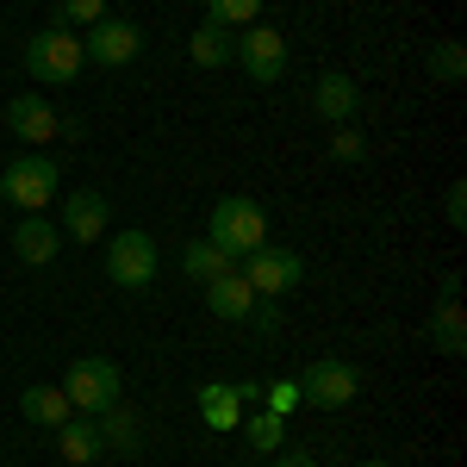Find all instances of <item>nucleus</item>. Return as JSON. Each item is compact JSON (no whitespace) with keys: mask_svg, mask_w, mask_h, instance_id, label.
<instances>
[{"mask_svg":"<svg viewBox=\"0 0 467 467\" xmlns=\"http://www.w3.org/2000/svg\"><path fill=\"white\" fill-rule=\"evenodd\" d=\"M81 57L100 63V69H125V63L144 57V26H131V19H100V26L81 32Z\"/></svg>","mask_w":467,"mask_h":467,"instance_id":"6e6552de","label":"nucleus"},{"mask_svg":"<svg viewBox=\"0 0 467 467\" xmlns=\"http://www.w3.org/2000/svg\"><path fill=\"white\" fill-rule=\"evenodd\" d=\"M69 237L50 224L44 213H19V224H13V255L26 262V268H44V262H57V250H63Z\"/></svg>","mask_w":467,"mask_h":467,"instance_id":"9b49d317","label":"nucleus"},{"mask_svg":"<svg viewBox=\"0 0 467 467\" xmlns=\"http://www.w3.org/2000/svg\"><path fill=\"white\" fill-rule=\"evenodd\" d=\"M368 156V138H361L356 125H337L330 131V162H361Z\"/></svg>","mask_w":467,"mask_h":467,"instance_id":"bb28decb","label":"nucleus"},{"mask_svg":"<svg viewBox=\"0 0 467 467\" xmlns=\"http://www.w3.org/2000/svg\"><path fill=\"white\" fill-rule=\"evenodd\" d=\"M231 268H237V262H231V255L218 250L213 237H193V244H187V255H181V275H187L193 287H206V281L231 275Z\"/></svg>","mask_w":467,"mask_h":467,"instance_id":"aec40b11","label":"nucleus"},{"mask_svg":"<svg viewBox=\"0 0 467 467\" xmlns=\"http://www.w3.org/2000/svg\"><path fill=\"white\" fill-rule=\"evenodd\" d=\"M57 455H63V462L69 467H88V462H100V455H107V449H100V424H94V418H63V424H57Z\"/></svg>","mask_w":467,"mask_h":467,"instance_id":"2eb2a0df","label":"nucleus"},{"mask_svg":"<svg viewBox=\"0 0 467 467\" xmlns=\"http://www.w3.org/2000/svg\"><path fill=\"white\" fill-rule=\"evenodd\" d=\"M187 57H193V63H200V69H224V63H231V57H237V37L224 32V26H213V19H206V26H200V32L187 37Z\"/></svg>","mask_w":467,"mask_h":467,"instance_id":"412c9836","label":"nucleus"},{"mask_svg":"<svg viewBox=\"0 0 467 467\" xmlns=\"http://www.w3.org/2000/svg\"><path fill=\"white\" fill-rule=\"evenodd\" d=\"M0 193H6L19 213H44V206L57 200V162L26 150L19 162H6V169H0Z\"/></svg>","mask_w":467,"mask_h":467,"instance_id":"39448f33","label":"nucleus"},{"mask_svg":"<svg viewBox=\"0 0 467 467\" xmlns=\"http://www.w3.org/2000/svg\"><path fill=\"white\" fill-rule=\"evenodd\" d=\"M206 237H213V244L231 255V262H244L250 250H262V244H268V213H262L255 200H244V193H224V200L213 206Z\"/></svg>","mask_w":467,"mask_h":467,"instance_id":"f257e3e1","label":"nucleus"},{"mask_svg":"<svg viewBox=\"0 0 467 467\" xmlns=\"http://www.w3.org/2000/svg\"><path fill=\"white\" fill-rule=\"evenodd\" d=\"M361 467H393V462H380V455H374V462H361Z\"/></svg>","mask_w":467,"mask_h":467,"instance_id":"7c9ffc66","label":"nucleus"},{"mask_svg":"<svg viewBox=\"0 0 467 467\" xmlns=\"http://www.w3.org/2000/svg\"><path fill=\"white\" fill-rule=\"evenodd\" d=\"M69 411H75V405L63 399V387H26V393H19V418L37 424V431H57Z\"/></svg>","mask_w":467,"mask_h":467,"instance_id":"6ab92c4d","label":"nucleus"},{"mask_svg":"<svg viewBox=\"0 0 467 467\" xmlns=\"http://www.w3.org/2000/svg\"><path fill=\"white\" fill-rule=\"evenodd\" d=\"M237 63H244L250 81L275 88V81L287 75V37L275 32V26H244V37H237Z\"/></svg>","mask_w":467,"mask_h":467,"instance_id":"1a4fd4ad","label":"nucleus"},{"mask_svg":"<svg viewBox=\"0 0 467 467\" xmlns=\"http://www.w3.org/2000/svg\"><path fill=\"white\" fill-rule=\"evenodd\" d=\"M262 411H275V418L299 411V380H262Z\"/></svg>","mask_w":467,"mask_h":467,"instance_id":"a878e982","label":"nucleus"},{"mask_svg":"<svg viewBox=\"0 0 467 467\" xmlns=\"http://www.w3.org/2000/svg\"><path fill=\"white\" fill-rule=\"evenodd\" d=\"M356 393H361V368H349V361L324 356L299 374V405H312V411H343Z\"/></svg>","mask_w":467,"mask_h":467,"instance_id":"0eeeda50","label":"nucleus"},{"mask_svg":"<svg viewBox=\"0 0 467 467\" xmlns=\"http://www.w3.org/2000/svg\"><path fill=\"white\" fill-rule=\"evenodd\" d=\"M94 424H100V449H107V455H138V449H144V418L125 411V405L100 411Z\"/></svg>","mask_w":467,"mask_h":467,"instance_id":"dca6fc26","label":"nucleus"},{"mask_svg":"<svg viewBox=\"0 0 467 467\" xmlns=\"http://www.w3.org/2000/svg\"><path fill=\"white\" fill-rule=\"evenodd\" d=\"M206 19L224 26V32H244V26L262 19V0H206Z\"/></svg>","mask_w":467,"mask_h":467,"instance_id":"b1692460","label":"nucleus"},{"mask_svg":"<svg viewBox=\"0 0 467 467\" xmlns=\"http://www.w3.org/2000/svg\"><path fill=\"white\" fill-rule=\"evenodd\" d=\"M237 431L250 436L255 455H281V436H287V418H275V411H255V418H244Z\"/></svg>","mask_w":467,"mask_h":467,"instance_id":"5701e85b","label":"nucleus"},{"mask_svg":"<svg viewBox=\"0 0 467 467\" xmlns=\"http://www.w3.org/2000/svg\"><path fill=\"white\" fill-rule=\"evenodd\" d=\"M107 281L125 293H144L150 281H156V237L150 231H119V237H107Z\"/></svg>","mask_w":467,"mask_h":467,"instance_id":"20e7f679","label":"nucleus"},{"mask_svg":"<svg viewBox=\"0 0 467 467\" xmlns=\"http://www.w3.org/2000/svg\"><path fill=\"white\" fill-rule=\"evenodd\" d=\"M100 19H107V0H63V6H57V26H81V32H88V26H100Z\"/></svg>","mask_w":467,"mask_h":467,"instance_id":"393cba45","label":"nucleus"},{"mask_svg":"<svg viewBox=\"0 0 467 467\" xmlns=\"http://www.w3.org/2000/svg\"><path fill=\"white\" fill-rule=\"evenodd\" d=\"M6 125H13V138H26V144H44V138L63 131V119H57V107H50L44 94H19V100H6Z\"/></svg>","mask_w":467,"mask_h":467,"instance_id":"f8f14e48","label":"nucleus"},{"mask_svg":"<svg viewBox=\"0 0 467 467\" xmlns=\"http://www.w3.org/2000/svg\"><path fill=\"white\" fill-rule=\"evenodd\" d=\"M442 218H449V231H462V224H467V181H455V187L442 193Z\"/></svg>","mask_w":467,"mask_h":467,"instance_id":"c85d7f7f","label":"nucleus"},{"mask_svg":"<svg viewBox=\"0 0 467 467\" xmlns=\"http://www.w3.org/2000/svg\"><path fill=\"white\" fill-rule=\"evenodd\" d=\"M431 343L442 356H462L467 349V318H462V293H442L431 312Z\"/></svg>","mask_w":467,"mask_h":467,"instance_id":"a211bd4d","label":"nucleus"},{"mask_svg":"<svg viewBox=\"0 0 467 467\" xmlns=\"http://www.w3.org/2000/svg\"><path fill=\"white\" fill-rule=\"evenodd\" d=\"M107 193H94V187H75V193H63V237H75V244H94V237H107Z\"/></svg>","mask_w":467,"mask_h":467,"instance_id":"9d476101","label":"nucleus"},{"mask_svg":"<svg viewBox=\"0 0 467 467\" xmlns=\"http://www.w3.org/2000/svg\"><path fill=\"white\" fill-rule=\"evenodd\" d=\"M275 467H318V462H312V455H299V449H287V455H281Z\"/></svg>","mask_w":467,"mask_h":467,"instance_id":"c756f323","label":"nucleus"},{"mask_svg":"<svg viewBox=\"0 0 467 467\" xmlns=\"http://www.w3.org/2000/svg\"><path fill=\"white\" fill-rule=\"evenodd\" d=\"M244 324H255L262 337H275V330H281V299H255V306H250V318H244Z\"/></svg>","mask_w":467,"mask_h":467,"instance_id":"cd10ccee","label":"nucleus"},{"mask_svg":"<svg viewBox=\"0 0 467 467\" xmlns=\"http://www.w3.org/2000/svg\"><path fill=\"white\" fill-rule=\"evenodd\" d=\"M356 107H361V88L356 81H349V75H318V81H312V112H318L324 125H349V119H356Z\"/></svg>","mask_w":467,"mask_h":467,"instance_id":"ddd939ff","label":"nucleus"},{"mask_svg":"<svg viewBox=\"0 0 467 467\" xmlns=\"http://www.w3.org/2000/svg\"><path fill=\"white\" fill-rule=\"evenodd\" d=\"M424 69H431V81H436V88H462V81H467V50L455 44V37H442V44H431Z\"/></svg>","mask_w":467,"mask_h":467,"instance_id":"4be33fe9","label":"nucleus"},{"mask_svg":"<svg viewBox=\"0 0 467 467\" xmlns=\"http://www.w3.org/2000/svg\"><path fill=\"white\" fill-rule=\"evenodd\" d=\"M200 418H206V431H237L244 424V399L231 380H206L200 387Z\"/></svg>","mask_w":467,"mask_h":467,"instance_id":"f3484780","label":"nucleus"},{"mask_svg":"<svg viewBox=\"0 0 467 467\" xmlns=\"http://www.w3.org/2000/svg\"><path fill=\"white\" fill-rule=\"evenodd\" d=\"M237 275L250 281L255 299H287V293L306 281V262H299L293 250H275V244H262V250L244 255V268H237Z\"/></svg>","mask_w":467,"mask_h":467,"instance_id":"423d86ee","label":"nucleus"},{"mask_svg":"<svg viewBox=\"0 0 467 467\" xmlns=\"http://www.w3.org/2000/svg\"><path fill=\"white\" fill-rule=\"evenodd\" d=\"M57 387H63V399H69L81 418H100V411H112V405H119L125 374H119V361H112V356H81L69 374L57 380Z\"/></svg>","mask_w":467,"mask_h":467,"instance_id":"f03ea898","label":"nucleus"},{"mask_svg":"<svg viewBox=\"0 0 467 467\" xmlns=\"http://www.w3.org/2000/svg\"><path fill=\"white\" fill-rule=\"evenodd\" d=\"M81 32H69V26H44V32L26 44V69H32V81H44V88H69L75 75H81Z\"/></svg>","mask_w":467,"mask_h":467,"instance_id":"7ed1b4c3","label":"nucleus"},{"mask_svg":"<svg viewBox=\"0 0 467 467\" xmlns=\"http://www.w3.org/2000/svg\"><path fill=\"white\" fill-rule=\"evenodd\" d=\"M250 306H255V293H250V281H244L237 268L218 275V281H206V312H213V318L244 324V318H250Z\"/></svg>","mask_w":467,"mask_h":467,"instance_id":"4468645a","label":"nucleus"}]
</instances>
